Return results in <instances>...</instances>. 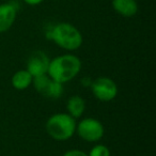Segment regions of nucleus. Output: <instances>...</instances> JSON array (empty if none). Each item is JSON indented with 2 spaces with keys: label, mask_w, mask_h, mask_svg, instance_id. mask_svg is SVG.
<instances>
[{
  "label": "nucleus",
  "mask_w": 156,
  "mask_h": 156,
  "mask_svg": "<svg viewBox=\"0 0 156 156\" xmlns=\"http://www.w3.org/2000/svg\"><path fill=\"white\" fill-rule=\"evenodd\" d=\"M81 69V60L77 56L65 54L51 59L48 66L47 75L58 83H64L77 77Z\"/></svg>",
  "instance_id": "f257e3e1"
},
{
  "label": "nucleus",
  "mask_w": 156,
  "mask_h": 156,
  "mask_svg": "<svg viewBox=\"0 0 156 156\" xmlns=\"http://www.w3.org/2000/svg\"><path fill=\"white\" fill-rule=\"evenodd\" d=\"M50 39L58 47L67 51H75L83 45V37L79 29L69 23H58L47 33Z\"/></svg>",
  "instance_id": "f03ea898"
},
{
  "label": "nucleus",
  "mask_w": 156,
  "mask_h": 156,
  "mask_svg": "<svg viewBox=\"0 0 156 156\" xmlns=\"http://www.w3.org/2000/svg\"><path fill=\"white\" fill-rule=\"evenodd\" d=\"M77 122L67 112H58L50 115L45 123V130L56 141H66L76 133Z\"/></svg>",
  "instance_id": "7ed1b4c3"
},
{
  "label": "nucleus",
  "mask_w": 156,
  "mask_h": 156,
  "mask_svg": "<svg viewBox=\"0 0 156 156\" xmlns=\"http://www.w3.org/2000/svg\"><path fill=\"white\" fill-rule=\"evenodd\" d=\"M86 142H98L105 135V127L95 118H85L76 125V133Z\"/></svg>",
  "instance_id": "20e7f679"
},
{
  "label": "nucleus",
  "mask_w": 156,
  "mask_h": 156,
  "mask_svg": "<svg viewBox=\"0 0 156 156\" xmlns=\"http://www.w3.org/2000/svg\"><path fill=\"white\" fill-rule=\"evenodd\" d=\"M93 96L100 102H111L118 95V86L109 77L102 76L92 80L90 86Z\"/></svg>",
  "instance_id": "39448f33"
},
{
  "label": "nucleus",
  "mask_w": 156,
  "mask_h": 156,
  "mask_svg": "<svg viewBox=\"0 0 156 156\" xmlns=\"http://www.w3.org/2000/svg\"><path fill=\"white\" fill-rule=\"evenodd\" d=\"M32 85L37 92H39L44 98L50 100H58L64 91L62 83L51 79L47 74L33 77Z\"/></svg>",
  "instance_id": "423d86ee"
},
{
  "label": "nucleus",
  "mask_w": 156,
  "mask_h": 156,
  "mask_svg": "<svg viewBox=\"0 0 156 156\" xmlns=\"http://www.w3.org/2000/svg\"><path fill=\"white\" fill-rule=\"evenodd\" d=\"M49 62L50 59L48 58L45 52L42 50H37V51L32 52L27 60L26 69L33 77L45 75L47 74Z\"/></svg>",
  "instance_id": "0eeeda50"
},
{
  "label": "nucleus",
  "mask_w": 156,
  "mask_h": 156,
  "mask_svg": "<svg viewBox=\"0 0 156 156\" xmlns=\"http://www.w3.org/2000/svg\"><path fill=\"white\" fill-rule=\"evenodd\" d=\"M17 15V8L12 2L0 5V33L7 32L13 26Z\"/></svg>",
  "instance_id": "6e6552de"
},
{
  "label": "nucleus",
  "mask_w": 156,
  "mask_h": 156,
  "mask_svg": "<svg viewBox=\"0 0 156 156\" xmlns=\"http://www.w3.org/2000/svg\"><path fill=\"white\" fill-rule=\"evenodd\" d=\"M113 10L123 17H133L138 13V3L136 0H111Z\"/></svg>",
  "instance_id": "1a4fd4ad"
},
{
  "label": "nucleus",
  "mask_w": 156,
  "mask_h": 156,
  "mask_svg": "<svg viewBox=\"0 0 156 156\" xmlns=\"http://www.w3.org/2000/svg\"><path fill=\"white\" fill-rule=\"evenodd\" d=\"M66 110L74 119H78L86 111V101L80 95H73L66 102Z\"/></svg>",
  "instance_id": "9d476101"
},
{
  "label": "nucleus",
  "mask_w": 156,
  "mask_h": 156,
  "mask_svg": "<svg viewBox=\"0 0 156 156\" xmlns=\"http://www.w3.org/2000/svg\"><path fill=\"white\" fill-rule=\"evenodd\" d=\"M32 80L33 76L25 69H20V71H17L12 76L11 83L14 89L18 90V91H24V90L28 89L32 85Z\"/></svg>",
  "instance_id": "9b49d317"
},
{
  "label": "nucleus",
  "mask_w": 156,
  "mask_h": 156,
  "mask_svg": "<svg viewBox=\"0 0 156 156\" xmlns=\"http://www.w3.org/2000/svg\"><path fill=\"white\" fill-rule=\"evenodd\" d=\"M88 156H110V150L104 144H95L90 150Z\"/></svg>",
  "instance_id": "f8f14e48"
},
{
  "label": "nucleus",
  "mask_w": 156,
  "mask_h": 156,
  "mask_svg": "<svg viewBox=\"0 0 156 156\" xmlns=\"http://www.w3.org/2000/svg\"><path fill=\"white\" fill-rule=\"evenodd\" d=\"M62 156H88V154L86 152L81 151V150L78 149H72L66 151Z\"/></svg>",
  "instance_id": "ddd939ff"
},
{
  "label": "nucleus",
  "mask_w": 156,
  "mask_h": 156,
  "mask_svg": "<svg viewBox=\"0 0 156 156\" xmlns=\"http://www.w3.org/2000/svg\"><path fill=\"white\" fill-rule=\"evenodd\" d=\"M23 1L28 5H39L43 2L44 0H23Z\"/></svg>",
  "instance_id": "4468645a"
},
{
  "label": "nucleus",
  "mask_w": 156,
  "mask_h": 156,
  "mask_svg": "<svg viewBox=\"0 0 156 156\" xmlns=\"http://www.w3.org/2000/svg\"><path fill=\"white\" fill-rule=\"evenodd\" d=\"M91 83H92V80L90 79V78H87V77H85V78H83L81 79V85L83 86V87H88V86H91Z\"/></svg>",
  "instance_id": "2eb2a0df"
},
{
  "label": "nucleus",
  "mask_w": 156,
  "mask_h": 156,
  "mask_svg": "<svg viewBox=\"0 0 156 156\" xmlns=\"http://www.w3.org/2000/svg\"><path fill=\"white\" fill-rule=\"evenodd\" d=\"M0 79H1V73H0Z\"/></svg>",
  "instance_id": "dca6fc26"
}]
</instances>
